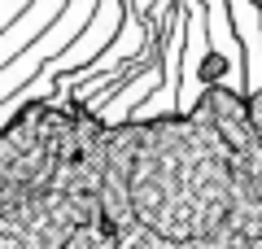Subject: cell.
Wrapping results in <instances>:
<instances>
[{
    "instance_id": "cell-1",
    "label": "cell",
    "mask_w": 262,
    "mask_h": 249,
    "mask_svg": "<svg viewBox=\"0 0 262 249\" xmlns=\"http://www.w3.org/2000/svg\"><path fill=\"white\" fill-rule=\"evenodd\" d=\"M0 249H262V136L232 83L144 118L27 96L0 127Z\"/></svg>"
},
{
    "instance_id": "cell-2",
    "label": "cell",
    "mask_w": 262,
    "mask_h": 249,
    "mask_svg": "<svg viewBox=\"0 0 262 249\" xmlns=\"http://www.w3.org/2000/svg\"><path fill=\"white\" fill-rule=\"evenodd\" d=\"M245 5H249V9L258 13V22H262V0H245ZM245 101H249V118H253V127H258V136H262V83L245 92Z\"/></svg>"
}]
</instances>
